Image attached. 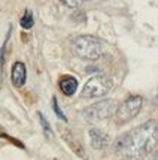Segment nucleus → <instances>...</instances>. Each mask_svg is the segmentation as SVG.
<instances>
[{
    "label": "nucleus",
    "mask_w": 158,
    "mask_h": 160,
    "mask_svg": "<svg viewBox=\"0 0 158 160\" xmlns=\"http://www.w3.org/2000/svg\"><path fill=\"white\" fill-rule=\"evenodd\" d=\"M52 108H54V112L55 115L58 117V118H61L63 121H67V118H66V115H64V112L60 109V106H58V102H57V98H52Z\"/></svg>",
    "instance_id": "11"
},
{
    "label": "nucleus",
    "mask_w": 158,
    "mask_h": 160,
    "mask_svg": "<svg viewBox=\"0 0 158 160\" xmlns=\"http://www.w3.org/2000/svg\"><path fill=\"white\" fill-rule=\"evenodd\" d=\"M76 88H78V79L75 77H63L60 81V90L66 96H73Z\"/></svg>",
    "instance_id": "8"
},
{
    "label": "nucleus",
    "mask_w": 158,
    "mask_h": 160,
    "mask_svg": "<svg viewBox=\"0 0 158 160\" xmlns=\"http://www.w3.org/2000/svg\"><path fill=\"white\" fill-rule=\"evenodd\" d=\"M9 38H11V28H9V32H7L6 39H5V43H3V48H2V54H0V63H2V66L5 64V57H6V47H7V42H9Z\"/></svg>",
    "instance_id": "12"
},
{
    "label": "nucleus",
    "mask_w": 158,
    "mask_h": 160,
    "mask_svg": "<svg viewBox=\"0 0 158 160\" xmlns=\"http://www.w3.org/2000/svg\"><path fill=\"white\" fill-rule=\"evenodd\" d=\"M142 98L140 96H131L124 102L119 108H117V121L119 124L128 123L130 120H133L139 114L140 108H142Z\"/></svg>",
    "instance_id": "5"
},
{
    "label": "nucleus",
    "mask_w": 158,
    "mask_h": 160,
    "mask_svg": "<svg viewBox=\"0 0 158 160\" xmlns=\"http://www.w3.org/2000/svg\"><path fill=\"white\" fill-rule=\"evenodd\" d=\"M72 48L76 52V56L85 58V60H97L103 52L102 41L89 35H82L75 38L72 42Z\"/></svg>",
    "instance_id": "2"
},
{
    "label": "nucleus",
    "mask_w": 158,
    "mask_h": 160,
    "mask_svg": "<svg viewBox=\"0 0 158 160\" xmlns=\"http://www.w3.org/2000/svg\"><path fill=\"white\" fill-rule=\"evenodd\" d=\"M27 79V69H26V64L22 62H17L12 66V73H11V81L14 84V87L21 88Z\"/></svg>",
    "instance_id": "6"
},
{
    "label": "nucleus",
    "mask_w": 158,
    "mask_h": 160,
    "mask_svg": "<svg viewBox=\"0 0 158 160\" xmlns=\"http://www.w3.org/2000/svg\"><path fill=\"white\" fill-rule=\"evenodd\" d=\"M60 2L67 8H78L81 3H84V0H60Z\"/></svg>",
    "instance_id": "13"
},
{
    "label": "nucleus",
    "mask_w": 158,
    "mask_h": 160,
    "mask_svg": "<svg viewBox=\"0 0 158 160\" xmlns=\"http://www.w3.org/2000/svg\"><path fill=\"white\" fill-rule=\"evenodd\" d=\"M3 135V129H2V126H0V136Z\"/></svg>",
    "instance_id": "14"
},
{
    "label": "nucleus",
    "mask_w": 158,
    "mask_h": 160,
    "mask_svg": "<svg viewBox=\"0 0 158 160\" xmlns=\"http://www.w3.org/2000/svg\"><path fill=\"white\" fill-rule=\"evenodd\" d=\"M89 141H91L93 148L102 150L104 147H108V144H109V136L104 132H102L100 129H91V130H89Z\"/></svg>",
    "instance_id": "7"
},
{
    "label": "nucleus",
    "mask_w": 158,
    "mask_h": 160,
    "mask_svg": "<svg viewBox=\"0 0 158 160\" xmlns=\"http://www.w3.org/2000/svg\"><path fill=\"white\" fill-rule=\"evenodd\" d=\"M84 2H91V0H84Z\"/></svg>",
    "instance_id": "15"
},
{
    "label": "nucleus",
    "mask_w": 158,
    "mask_h": 160,
    "mask_svg": "<svg viewBox=\"0 0 158 160\" xmlns=\"http://www.w3.org/2000/svg\"><path fill=\"white\" fill-rule=\"evenodd\" d=\"M112 88V81L104 75H96L91 77L85 82L82 88V98L85 99H96L104 96Z\"/></svg>",
    "instance_id": "4"
},
{
    "label": "nucleus",
    "mask_w": 158,
    "mask_h": 160,
    "mask_svg": "<svg viewBox=\"0 0 158 160\" xmlns=\"http://www.w3.org/2000/svg\"><path fill=\"white\" fill-rule=\"evenodd\" d=\"M157 148V123L151 120L124 133L115 142V151L130 159L140 160Z\"/></svg>",
    "instance_id": "1"
},
{
    "label": "nucleus",
    "mask_w": 158,
    "mask_h": 160,
    "mask_svg": "<svg viewBox=\"0 0 158 160\" xmlns=\"http://www.w3.org/2000/svg\"><path fill=\"white\" fill-rule=\"evenodd\" d=\"M37 117L41 120V126H42V129H43L45 136H46V138H52V130H51V126H49V123L46 121L45 115H43L42 112H37Z\"/></svg>",
    "instance_id": "10"
},
{
    "label": "nucleus",
    "mask_w": 158,
    "mask_h": 160,
    "mask_svg": "<svg viewBox=\"0 0 158 160\" xmlns=\"http://www.w3.org/2000/svg\"><path fill=\"white\" fill-rule=\"evenodd\" d=\"M20 24H21V27L26 28V30H30V28L35 26V20H33V15H31L30 11H27V12L24 14V17H22L20 21Z\"/></svg>",
    "instance_id": "9"
},
{
    "label": "nucleus",
    "mask_w": 158,
    "mask_h": 160,
    "mask_svg": "<svg viewBox=\"0 0 158 160\" xmlns=\"http://www.w3.org/2000/svg\"><path fill=\"white\" fill-rule=\"evenodd\" d=\"M117 108V102L113 99H103V100H98L97 103H93L88 108H85L82 115L89 123H100V121L115 115Z\"/></svg>",
    "instance_id": "3"
},
{
    "label": "nucleus",
    "mask_w": 158,
    "mask_h": 160,
    "mask_svg": "<svg viewBox=\"0 0 158 160\" xmlns=\"http://www.w3.org/2000/svg\"><path fill=\"white\" fill-rule=\"evenodd\" d=\"M154 160H157V159H154Z\"/></svg>",
    "instance_id": "16"
}]
</instances>
